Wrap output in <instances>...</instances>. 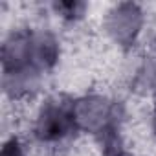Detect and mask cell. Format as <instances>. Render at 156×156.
<instances>
[{"label":"cell","mask_w":156,"mask_h":156,"mask_svg":"<svg viewBox=\"0 0 156 156\" xmlns=\"http://www.w3.org/2000/svg\"><path fill=\"white\" fill-rule=\"evenodd\" d=\"M2 156H22V154H20V149H19V141H17V140H11V141L4 147Z\"/></svg>","instance_id":"3957f363"},{"label":"cell","mask_w":156,"mask_h":156,"mask_svg":"<svg viewBox=\"0 0 156 156\" xmlns=\"http://www.w3.org/2000/svg\"><path fill=\"white\" fill-rule=\"evenodd\" d=\"M154 127H156V112H154Z\"/></svg>","instance_id":"277c9868"},{"label":"cell","mask_w":156,"mask_h":156,"mask_svg":"<svg viewBox=\"0 0 156 156\" xmlns=\"http://www.w3.org/2000/svg\"><path fill=\"white\" fill-rule=\"evenodd\" d=\"M103 149H105V156H123V149H121V141L119 136L116 132L114 125H108L103 132Z\"/></svg>","instance_id":"7a4b0ae2"},{"label":"cell","mask_w":156,"mask_h":156,"mask_svg":"<svg viewBox=\"0 0 156 156\" xmlns=\"http://www.w3.org/2000/svg\"><path fill=\"white\" fill-rule=\"evenodd\" d=\"M72 127H73V114L70 112V108L62 103H50L39 118L37 134L41 140L50 141L62 138L72 130Z\"/></svg>","instance_id":"6da1fadb"}]
</instances>
